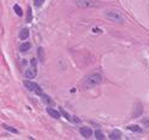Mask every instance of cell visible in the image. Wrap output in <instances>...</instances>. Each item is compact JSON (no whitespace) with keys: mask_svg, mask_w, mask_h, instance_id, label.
<instances>
[{"mask_svg":"<svg viewBox=\"0 0 149 140\" xmlns=\"http://www.w3.org/2000/svg\"><path fill=\"white\" fill-rule=\"evenodd\" d=\"M101 82H102V76L100 74H91L84 80L83 85L85 88H91V87H95V86L100 85Z\"/></svg>","mask_w":149,"mask_h":140,"instance_id":"obj_1","label":"cell"},{"mask_svg":"<svg viewBox=\"0 0 149 140\" xmlns=\"http://www.w3.org/2000/svg\"><path fill=\"white\" fill-rule=\"evenodd\" d=\"M24 86L26 88H28L29 91H31V92H34V93H36L37 96H41V97H43L45 96V93L42 92V89L40 88V86L37 85V83H35V82H33V81H30V80L28 79V80H25L24 81Z\"/></svg>","mask_w":149,"mask_h":140,"instance_id":"obj_2","label":"cell"},{"mask_svg":"<svg viewBox=\"0 0 149 140\" xmlns=\"http://www.w3.org/2000/svg\"><path fill=\"white\" fill-rule=\"evenodd\" d=\"M76 1V5L79 6L82 9H89V8H95V6H99V1L98 0H74Z\"/></svg>","mask_w":149,"mask_h":140,"instance_id":"obj_3","label":"cell"},{"mask_svg":"<svg viewBox=\"0 0 149 140\" xmlns=\"http://www.w3.org/2000/svg\"><path fill=\"white\" fill-rule=\"evenodd\" d=\"M37 75V69H36V61L35 59H33L31 61V66L25 71V74H24V76H25V79H29V80H31V79H34Z\"/></svg>","mask_w":149,"mask_h":140,"instance_id":"obj_4","label":"cell"},{"mask_svg":"<svg viewBox=\"0 0 149 140\" xmlns=\"http://www.w3.org/2000/svg\"><path fill=\"white\" fill-rule=\"evenodd\" d=\"M106 17H108V18L112 19V21H114V22H123V16H121L120 13H118L117 11H108V12H106Z\"/></svg>","mask_w":149,"mask_h":140,"instance_id":"obj_5","label":"cell"},{"mask_svg":"<svg viewBox=\"0 0 149 140\" xmlns=\"http://www.w3.org/2000/svg\"><path fill=\"white\" fill-rule=\"evenodd\" d=\"M79 132L82 134V137H84V138H90L93 135V130L90 127H82L79 129Z\"/></svg>","mask_w":149,"mask_h":140,"instance_id":"obj_6","label":"cell"},{"mask_svg":"<svg viewBox=\"0 0 149 140\" xmlns=\"http://www.w3.org/2000/svg\"><path fill=\"white\" fill-rule=\"evenodd\" d=\"M47 112L49 114V116H51V117L56 118V120H58V118L60 117V112H59V111H57V110H54L53 108H47Z\"/></svg>","mask_w":149,"mask_h":140,"instance_id":"obj_7","label":"cell"},{"mask_svg":"<svg viewBox=\"0 0 149 140\" xmlns=\"http://www.w3.org/2000/svg\"><path fill=\"white\" fill-rule=\"evenodd\" d=\"M121 138V132L120 130H113L111 134H110V139H112V140H116V139H120Z\"/></svg>","mask_w":149,"mask_h":140,"instance_id":"obj_8","label":"cell"},{"mask_svg":"<svg viewBox=\"0 0 149 140\" xmlns=\"http://www.w3.org/2000/svg\"><path fill=\"white\" fill-rule=\"evenodd\" d=\"M29 36V29L28 28H24L21 30V34H19V38H21V40H25V39H28Z\"/></svg>","mask_w":149,"mask_h":140,"instance_id":"obj_9","label":"cell"},{"mask_svg":"<svg viewBox=\"0 0 149 140\" xmlns=\"http://www.w3.org/2000/svg\"><path fill=\"white\" fill-rule=\"evenodd\" d=\"M30 44L29 42H23V44H21V46H19V50H21L22 52H26L28 50H30Z\"/></svg>","mask_w":149,"mask_h":140,"instance_id":"obj_10","label":"cell"},{"mask_svg":"<svg viewBox=\"0 0 149 140\" xmlns=\"http://www.w3.org/2000/svg\"><path fill=\"white\" fill-rule=\"evenodd\" d=\"M127 129L129 130H132V132H136V133H142V128L138 127V126H129Z\"/></svg>","mask_w":149,"mask_h":140,"instance_id":"obj_11","label":"cell"},{"mask_svg":"<svg viewBox=\"0 0 149 140\" xmlns=\"http://www.w3.org/2000/svg\"><path fill=\"white\" fill-rule=\"evenodd\" d=\"M37 55H39V57H40V61L45 62V56H43V48H42V47H39V48H37Z\"/></svg>","mask_w":149,"mask_h":140,"instance_id":"obj_12","label":"cell"},{"mask_svg":"<svg viewBox=\"0 0 149 140\" xmlns=\"http://www.w3.org/2000/svg\"><path fill=\"white\" fill-rule=\"evenodd\" d=\"M95 138L99 139V140H104L106 137H105V134H104V133L101 132V130H96V132H95Z\"/></svg>","mask_w":149,"mask_h":140,"instance_id":"obj_13","label":"cell"},{"mask_svg":"<svg viewBox=\"0 0 149 140\" xmlns=\"http://www.w3.org/2000/svg\"><path fill=\"white\" fill-rule=\"evenodd\" d=\"M13 9H15V11H16V13L18 16L23 15V11H22V9H21V6H19V5H15V6H13Z\"/></svg>","mask_w":149,"mask_h":140,"instance_id":"obj_14","label":"cell"},{"mask_svg":"<svg viewBox=\"0 0 149 140\" xmlns=\"http://www.w3.org/2000/svg\"><path fill=\"white\" fill-rule=\"evenodd\" d=\"M59 111H60V114H62V115H63V116H64V117H65L66 120H71L70 115L67 114V112H66V111H65V110H64L63 108H59Z\"/></svg>","mask_w":149,"mask_h":140,"instance_id":"obj_15","label":"cell"},{"mask_svg":"<svg viewBox=\"0 0 149 140\" xmlns=\"http://www.w3.org/2000/svg\"><path fill=\"white\" fill-rule=\"evenodd\" d=\"M4 128H5L6 130H9V132H11V133H15V134H17V133H18V130H17V129H15V128H12V127H10V126H6V124H4Z\"/></svg>","mask_w":149,"mask_h":140,"instance_id":"obj_16","label":"cell"},{"mask_svg":"<svg viewBox=\"0 0 149 140\" xmlns=\"http://www.w3.org/2000/svg\"><path fill=\"white\" fill-rule=\"evenodd\" d=\"M45 0H34V4H35L36 8H40V6H42Z\"/></svg>","mask_w":149,"mask_h":140,"instance_id":"obj_17","label":"cell"},{"mask_svg":"<svg viewBox=\"0 0 149 140\" xmlns=\"http://www.w3.org/2000/svg\"><path fill=\"white\" fill-rule=\"evenodd\" d=\"M31 17H33V15H31V9L29 8V10H28V17H26V22H30V21H31Z\"/></svg>","mask_w":149,"mask_h":140,"instance_id":"obj_18","label":"cell"}]
</instances>
